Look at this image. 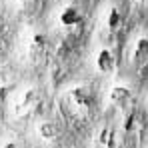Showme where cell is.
Listing matches in <instances>:
<instances>
[{
    "instance_id": "cell-1",
    "label": "cell",
    "mask_w": 148,
    "mask_h": 148,
    "mask_svg": "<svg viewBox=\"0 0 148 148\" xmlns=\"http://www.w3.org/2000/svg\"><path fill=\"white\" fill-rule=\"evenodd\" d=\"M38 104V92L34 88H24L16 94V98L12 102V114L14 118H26L28 114H32V110Z\"/></svg>"
},
{
    "instance_id": "cell-7",
    "label": "cell",
    "mask_w": 148,
    "mask_h": 148,
    "mask_svg": "<svg viewBox=\"0 0 148 148\" xmlns=\"http://www.w3.org/2000/svg\"><path fill=\"white\" fill-rule=\"evenodd\" d=\"M0 148H18V144L10 140V142H4V144H2V146H0Z\"/></svg>"
},
{
    "instance_id": "cell-3",
    "label": "cell",
    "mask_w": 148,
    "mask_h": 148,
    "mask_svg": "<svg viewBox=\"0 0 148 148\" xmlns=\"http://www.w3.org/2000/svg\"><path fill=\"white\" fill-rule=\"evenodd\" d=\"M58 20H60V24H62V26L70 28V26H74V24L80 22V14H78V10H76L74 6H66V8L60 12Z\"/></svg>"
},
{
    "instance_id": "cell-5",
    "label": "cell",
    "mask_w": 148,
    "mask_h": 148,
    "mask_svg": "<svg viewBox=\"0 0 148 148\" xmlns=\"http://www.w3.org/2000/svg\"><path fill=\"white\" fill-rule=\"evenodd\" d=\"M12 84H14L12 76L4 70H0V100H4L8 96V92L12 90Z\"/></svg>"
},
{
    "instance_id": "cell-4",
    "label": "cell",
    "mask_w": 148,
    "mask_h": 148,
    "mask_svg": "<svg viewBox=\"0 0 148 148\" xmlns=\"http://www.w3.org/2000/svg\"><path fill=\"white\" fill-rule=\"evenodd\" d=\"M36 132H38V138L44 140V142H52L54 136H56V128L54 124L48 122V120H42V122L36 126Z\"/></svg>"
},
{
    "instance_id": "cell-2",
    "label": "cell",
    "mask_w": 148,
    "mask_h": 148,
    "mask_svg": "<svg viewBox=\"0 0 148 148\" xmlns=\"http://www.w3.org/2000/svg\"><path fill=\"white\" fill-rule=\"evenodd\" d=\"M46 50H48V44H46V38L42 34H34L28 42V58L32 62H42V58L46 56Z\"/></svg>"
},
{
    "instance_id": "cell-6",
    "label": "cell",
    "mask_w": 148,
    "mask_h": 148,
    "mask_svg": "<svg viewBox=\"0 0 148 148\" xmlns=\"http://www.w3.org/2000/svg\"><path fill=\"white\" fill-rule=\"evenodd\" d=\"M112 64H114L112 54H110L108 50L100 52V58H98V66H100V68H102V70H110V68H112Z\"/></svg>"
}]
</instances>
